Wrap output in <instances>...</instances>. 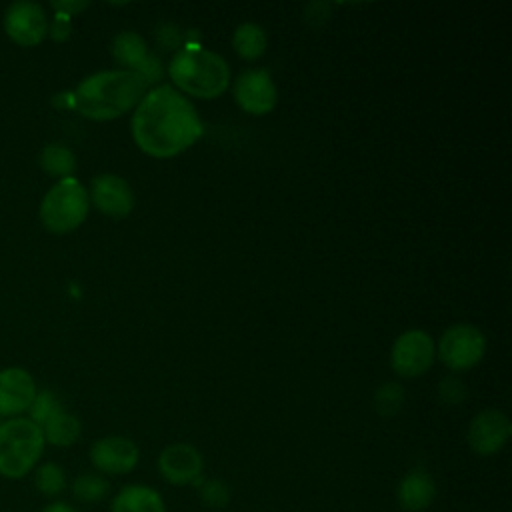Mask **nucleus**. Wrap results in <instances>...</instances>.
Returning <instances> with one entry per match:
<instances>
[{
  "label": "nucleus",
  "instance_id": "f257e3e1",
  "mask_svg": "<svg viewBox=\"0 0 512 512\" xmlns=\"http://www.w3.org/2000/svg\"><path fill=\"white\" fill-rule=\"evenodd\" d=\"M202 132L196 108L170 84L148 90L132 116L136 146L154 158H172L188 150Z\"/></svg>",
  "mask_w": 512,
  "mask_h": 512
},
{
  "label": "nucleus",
  "instance_id": "f03ea898",
  "mask_svg": "<svg viewBox=\"0 0 512 512\" xmlns=\"http://www.w3.org/2000/svg\"><path fill=\"white\" fill-rule=\"evenodd\" d=\"M148 84L130 70H102L86 76L72 92L74 110L90 120H112L136 108Z\"/></svg>",
  "mask_w": 512,
  "mask_h": 512
},
{
  "label": "nucleus",
  "instance_id": "7ed1b4c3",
  "mask_svg": "<svg viewBox=\"0 0 512 512\" xmlns=\"http://www.w3.org/2000/svg\"><path fill=\"white\" fill-rule=\"evenodd\" d=\"M168 74L178 92L196 98H218L230 84L226 60L204 48L178 50L168 64Z\"/></svg>",
  "mask_w": 512,
  "mask_h": 512
},
{
  "label": "nucleus",
  "instance_id": "20e7f679",
  "mask_svg": "<svg viewBox=\"0 0 512 512\" xmlns=\"http://www.w3.org/2000/svg\"><path fill=\"white\" fill-rule=\"evenodd\" d=\"M40 426L30 418H8L0 422V474L10 480L24 478L32 472L44 452Z\"/></svg>",
  "mask_w": 512,
  "mask_h": 512
},
{
  "label": "nucleus",
  "instance_id": "39448f33",
  "mask_svg": "<svg viewBox=\"0 0 512 512\" xmlns=\"http://www.w3.org/2000/svg\"><path fill=\"white\" fill-rule=\"evenodd\" d=\"M90 198L86 188L74 178L58 180L42 198L40 220L54 234L76 230L88 216Z\"/></svg>",
  "mask_w": 512,
  "mask_h": 512
},
{
  "label": "nucleus",
  "instance_id": "423d86ee",
  "mask_svg": "<svg viewBox=\"0 0 512 512\" xmlns=\"http://www.w3.org/2000/svg\"><path fill=\"white\" fill-rule=\"evenodd\" d=\"M486 352L484 334L470 324L450 326L438 342V358L450 370H470L476 366Z\"/></svg>",
  "mask_w": 512,
  "mask_h": 512
},
{
  "label": "nucleus",
  "instance_id": "0eeeda50",
  "mask_svg": "<svg viewBox=\"0 0 512 512\" xmlns=\"http://www.w3.org/2000/svg\"><path fill=\"white\" fill-rule=\"evenodd\" d=\"M436 356L434 342L424 330H406L402 332L390 352V362L396 374L404 378H414L424 374Z\"/></svg>",
  "mask_w": 512,
  "mask_h": 512
},
{
  "label": "nucleus",
  "instance_id": "6e6552de",
  "mask_svg": "<svg viewBox=\"0 0 512 512\" xmlns=\"http://www.w3.org/2000/svg\"><path fill=\"white\" fill-rule=\"evenodd\" d=\"M4 30L20 46H36L48 34V18L40 4L20 0L6 8Z\"/></svg>",
  "mask_w": 512,
  "mask_h": 512
},
{
  "label": "nucleus",
  "instance_id": "1a4fd4ad",
  "mask_svg": "<svg viewBox=\"0 0 512 512\" xmlns=\"http://www.w3.org/2000/svg\"><path fill=\"white\" fill-rule=\"evenodd\" d=\"M512 424L502 410H482L476 414L468 426V444L480 456H492L500 452L510 440Z\"/></svg>",
  "mask_w": 512,
  "mask_h": 512
},
{
  "label": "nucleus",
  "instance_id": "9d476101",
  "mask_svg": "<svg viewBox=\"0 0 512 512\" xmlns=\"http://www.w3.org/2000/svg\"><path fill=\"white\" fill-rule=\"evenodd\" d=\"M112 56L124 70L136 72L146 84H154L162 78V66L154 54L148 52L144 38L138 32L124 30L112 42Z\"/></svg>",
  "mask_w": 512,
  "mask_h": 512
},
{
  "label": "nucleus",
  "instance_id": "9b49d317",
  "mask_svg": "<svg viewBox=\"0 0 512 512\" xmlns=\"http://www.w3.org/2000/svg\"><path fill=\"white\" fill-rule=\"evenodd\" d=\"M236 104L254 116H264L276 106V86L266 70L252 68L242 72L234 82Z\"/></svg>",
  "mask_w": 512,
  "mask_h": 512
},
{
  "label": "nucleus",
  "instance_id": "f8f14e48",
  "mask_svg": "<svg viewBox=\"0 0 512 512\" xmlns=\"http://www.w3.org/2000/svg\"><path fill=\"white\" fill-rule=\"evenodd\" d=\"M158 470L166 482L174 486L200 484L204 460L202 454L186 442L166 446L158 456Z\"/></svg>",
  "mask_w": 512,
  "mask_h": 512
},
{
  "label": "nucleus",
  "instance_id": "ddd939ff",
  "mask_svg": "<svg viewBox=\"0 0 512 512\" xmlns=\"http://www.w3.org/2000/svg\"><path fill=\"white\" fill-rule=\"evenodd\" d=\"M138 458V446L126 436H106L90 448V462L102 474H128L136 468Z\"/></svg>",
  "mask_w": 512,
  "mask_h": 512
},
{
  "label": "nucleus",
  "instance_id": "4468645a",
  "mask_svg": "<svg viewBox=\"0 0 512 512\" xmlns=\"http://www.w3.org/2000/svg\"><path fill=\"white\" fill-rule=\"evenodd\" d=\"M94 206L108 216L122 218L134 208V194L130 184L116 174H100L92 180L90 196Z\"/></svg>",
  "mask_w": 512,
  "mask_h": 512
},
{
  "label": "nucleus",
  "instance_id": "2eb2a0df",
  "mask_svg": "<svg viewBox=\"0 0 512 512\" xmlns=\"http://www.w3.org/2000/svg\"><path fill=\"white\" fill-rule=\"evenodd\" d=\"M34 378L24 368L0 370V416L16 418L36 398Z\"/></svg>",
  "mask_w": 512,
  "mask_h": 512
},
{
  "label": "nucleus",
  "instance_id": "dca6fc26",
  "mask_svg": "<svg viewBox=\"0 0 512 512\" xmlns=\"http://www.w3.org/2000/svg\"><path fill=\"white\" fill-rule=\"evenodd\" d=\"M400 508L408 512L426 510L436 498V484L424 470H410L398 484L396 492Z\"/></svg>",
  "mask_w": 512,
  "mask_h": 512
},
{
  "label": "nucleus",
  "instance_id": "f3484780",
  "mask_svg": "<svg viewBox=\"0 0 512 512\" xmlns=\"http://www.w3.org/2000/svg\"><path fill=\"white\" fill-rule=\"evenodd\" d=\"M110 512H166L158 490L146 484H128L118 490Z\"/></svg>",
  "mask_w": 512,
  "mask_h": 512
},
{
  "label": "nucleus",
  "instance_id": "a211bd4d",
  "mask_svg": "<svg viewBox=\"0 0 512 512\" xmlns=\"http://www.w3.org/2000/svg\"><path fill=\"white\" fill-rule=\"evenodd\" d=\"M40 430H42L44 442L64 448V446H72L80 438L82 426H80V420L74 414L60 408L56 414H52L40 426Z\"/></svg>",
  "mask_w": 512,
  "mask_h": 512
},
{
  "label": "nucleus",
  "instance_id": "6ab92c4d",
  "mask_svg": "<svg viewBox=\"0 0 512 512\" xmlns=\"http://www.w3.org/2000/svg\"><path fill=\"white\" fill-rule=\"evenodd\" d=\"M266 32L262 26L254 24V22H246L240 24L234 30L232 36V46L236 50L238 56H242L244 60H256L266 52Z\"/></svg>",
  "mask_w": 512,
  "mask_h": 512
},
{
  "label": "nucleus",
  "instance_id": "aec40b11",
  "mask_svg": "<svg viewBox=\"0 0 512 512\" xmlns=\"http://www.w3.org/2000/svg\"><path fill=\"white\" fill-rule=\"evenodd\" d=\"M40 166L44 172L56 178H70L76 170V158L70 148L62 144H46L40 152Z\"/></svg>",
  "mask_w": 512,
  "mask_h": 512
},
{
  "label": "nucleus",
  "instance_id": "412c9836",
  "mask_svg": "<svg viewBox=\"0 0 512 512\" xmlns=\"http://www.w3.org/2000/svg\"><path fill=\"white\" fill-rule=\"evenodd\" d=\"M110 492V484L100 474H80L72 482V496L84 504H96Z\"/></svg>",
  "mask_w": 512,
  "mask_h": 512
},
{
  "label": "nucleus",
  "instance_id": "4be33fe9",
  "mask_svg": "<svg viewBox=\"0 0 512 512\" xmlns=\"http://www.w3.org/2000/svg\"><path fill=\"white\" fill-rule=\"evenodd\" d=\"M34 486L42 496H48V498L60 496L66 490V474L62 466L54 462L40 464L34 472Z\"/></svg>",
  "mask_w": 512,
  "mask_h": 512
},
{
  "label": "nucleus",
  "instance_id": "5701e85b",
  "mask_svg": "<svg viewBox=\"0 0 512 512\" xmlns=\"http://www.w3.org/2000/svg\"><path fill=\"white\" fill-rule=\"evenodd\" d=\"M402 398H404L402 388L394 382H388V384L378 388V392L374 396V406L382 416H392L400 410Z\"/></svg>",
  "mask_w": 512,
  "mask_h": 512
},
{
  "label": "nucleus",
  "instance_id": "b1692460",
  "mask_svg": "<svg viewBox=\"0 0 512 512\" xmlns=\"http://www.w3.org/2000/svg\"><path fill=\"white\" fill-rule=\"evenodd\" d=\"M62 408V404H60V400L52 394V392H48V390H44V392H40V394H36V398L32 400V404H30V420L36 424V426H42L52 414H56L58 410Z\"/></svg>",
  "mask_w": 512,
  "mask_h": 512
},
{
  "label": "nucleus",
  "instance_id": "393cba45",
  "mask_svg": "<svg viewBox=\"0 0 512 512\" xmlns=\"http://www.w3.org/2000/svg\"><path fill=\"white\" fill-rule=\"evenodd\" d=\"M200 500L210 508H224L230 502V488L222 480H204L200 484Z\"/></svg>",
  "mask_w": 512,
  "mask_h": 512
},
{
  "label": "nucleus",
  "instance_id": "a878e982",
  "mask_svg": "<svg viewBox=\"0 0 512 512\" xmlns=\"http://www.w3.org/2000/svg\"><path fill=\"white\" fill-rule=\"evenodd\" d=\"M440 398L448 404H458L466 398V388L456 378H446L440 382Z\"/></svg>",
  "mask_w": 512,
  "mask_h": 512
},
{
  "label": "nucleus",
  "instance_id": "bb28decb",
  "mask_svg": "<svg viewBox=\"0 0 512 512\" xmlns=\"http://www.w3.org/2000/svg\"><path fill=\"white\" fill-rule=\"evenodd\" d=\"M48 32H50V36L54 38V40H66L68 36H70V16H64V14H58L56 12V16H54V22H52V26L48 28Z\"/></svg>",
  "mask_w": 512,
  "mask_h": 512
},
{
  "label": "nucleus",
  "instance_id": "cd10ccee",
  "mask_svg": "<svg viewBox=\"0 0 512 512\" xmlns=\"http://www.w3.org/2000/svg\"><path fill=\"white\" fill-rule=\"evenodd\" d=\"M52 6H54V10L58 14L72 16V14L80 12V10H84L88 6V2H52Z\"/></svg>",
  "mask_w": 512,
  "mask_h": 512
},
{
  "label": "nucleus",
  "instance_id": "c85d7f7f",
  "mask_svg": "<svg viewBox=\"0 0 512 512\" xmlns=\"http://www.w3.org/2000/svg\"><path fill=\"white\" fill-rule=\"evenodd\" d=\"M42 512H76L70 504H66V502H50L48 506H44L42 508Z\"/></svg>",
  "mask_w": 512,
  "mask_h": 512
}]
</instances>
